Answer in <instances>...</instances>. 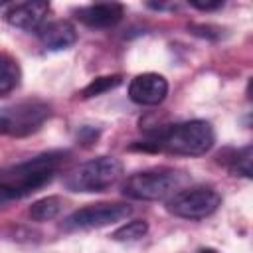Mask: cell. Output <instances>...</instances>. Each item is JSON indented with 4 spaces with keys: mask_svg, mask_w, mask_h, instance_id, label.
<instances>
[{
    "mask_svg": "<svg viewBox=\"0 0 253 253\" xmlns=\"http://www.w3.org/2000/svg\"><path fill=\"white\" fill-rule=\"evenodd\" d=\"M61 160L63 152H45L22 164H16L0 174V188L8 196V200L24 198L45 186L57 172Z\"/></svg>",
    "mask_w": 253,
    "mask_h": 253,
    "instance_id": "cell-1",
    "label": "cell"
},
{
    "mask_svg": "<svg viewBox=\"0 0 253 253\" xmlns=\"http://www.w3.org/2000/svg\"><path fill=\"white\" fill-rule=\"evenodd\" d=\"M215 142V132L208 121H186L160 128L154 138V150H164L180 156H202Z\"/></svg>",
    "mask_w": 253,
    "mask_h": 253,
    "instance_id": "cell-2",
    "label": "cell"
},
{
    "mask_svg": "<svg viewBox=\"0 0 253 253\" xmlns=\"http://www.w3.org/2000/svg\"><path fill=\"white\" fill-rule=\"evenodd\" d=\"M186 184H188V176L184 172L172 168H152L128 176L123 186V194L132 200L158 202V200H170L176 192L184 190Z\"/></svg>",
    "mask_w": 253,
    "mask_h": 253,
    "instance_id": "cell-3",
    "label": "cell"
},
{
    "mask_svg": "<svg viewBox=\"0 0 253 253\" xmlns=\"http://www.w3.org/2000/svg\"><path fill=\"white\" fill-rule=\"evenodd\" d=\"M123 176L121 160L113 156H99L79 164L65 178V186L71 192H105L119 182Z\"/></svg>",
    "mask_w": 253,
    "mask_h": 253,
    "instance_id": "cell-4",
    "label": "cell"
},
{
    "mask_svg": "<svg viewBox=\"0 0 253 253\" xmlns=\"http://www.w3.org/2000/svg\"><path fill=\"white\" fill-rule=\"evenodd\" d=\"M49 117V107L42 101H22L0 109V132L10 136H28L36 132Z\"/></svg>",
    "mask_w": 253,
    "mask_h": 253,
    "instance_id": "cell-5",
    "label": "cell"
},
{
    "mask_svg": "<svg viewBox=\"0 0 253 253\" xmlns=\"http://www.w3.org/2000/svg\"><path fill=\"white\" fill-rule=\"evenodd\" d=\"M221 204V196L210 186H194L176 192L168 200V211L184 219H204Z\"/></svg>",
    "mask_w": 253,
    "mask_h": 253,
    "instance_id": "cell-6",
    "label": "cell"
},
{
    "mask_svg": "<svg viewBox=\"0 0 253 253\" xmlns=\"http://www.w3.org/2000/svg\"><path fill=\"white\" fill-rule=\"evenodd\" d=\"M132 213V208L126 204H93L73 211L65 217L63 227L69 231H85V229H99L105 225H113L117 221L126 219Z\"/></svg>",
    "mask_w": 253,
    "mask_h": 253,
    "instance_id": "cell-7",
    "label": "cell"
},
{
    "mask_svg": "<svg viewBox=\"0 0 253 253\" xmlns=\"http://www.w3.org/2000/svg\"><path fill=\"white\" fill-rule=\"evenodd\" d=\"M168 95V81L158 73H140L128 85V97L136 105L154 107Z\"/></svg>",
    "mask_w": 253,
    "mask_h": 253,
    "instance_id": "cell-8",
    "label": "cell"
},
{
    "mask_svg": "<svg viewBox=\"0 0 253 253\" xmlns=\"http://www.w3.org/2000/svg\"><path fill=\"white\" fill-rule=\"evenodd\" d=\"M49 12V4L42 0L12 4L6 12V22L18 30L38 32L45 24V16Z\"/></svg>",
    "mask_w": 253,
    "mask_h": 253,
    "instance_id": "cell-9",
    "label": "cell"
},
{
    "mask_svg": "<svg viewBox=\"0 0 253 253\" xmlns=\"http://www.w3.org/2000/svg\"><path fill=\"white\" fill-rule=\"evenodd\" d=\"M123 14H125V8L119 2L89 4L75 10V18L89 28H111L121 22Z\"/></svg>",
    "mask_w": 253,
    "mask_h": 253,
    "instance_id": "cell-10",
    "label": "cell"
},
{
    "mask_svg": "<svg viewBox=\"0 0 253 253\" xmlns=\"http://www.w3.org/2000/svg\"><path fill=\"white\" fill-rule=\"evenodd\" d=\"M38 38L45 49L59 51L71 47L77 42V30L67 20H53V22H45L38 30Z\"/></svg>",
    "mask_w": 253,
    "mask_h": 253,
    "instance_id": "cell-11",
    "label": "cell"
},
{
    "mask_svg": "<svg viewBox=\"0 0 253 253\" xmlns=\"http://www.w3.org/2000/svg\"><path fill=\"white\" fill-rule=\"evenodd\" d=\"M20 77H22V71L18 61L12 55L0 51V97L12 93L20 85Z\"/></svg>",
    "mask_w": 253,
    "mask_h": 253,
    "instance_id": "cell-12",
    "label": "cell"
},
{
    "mask_svg": "<svg viewBox=\"0 0 253 253\" xmlns=\"http://www.w3.org/2000/svg\"><path fill=\"white\" fill-rule=\"evenodd\" d=\"M63 210V200L59 196H47L32 204L30 208V217L34 221H49L57 217Z\"/></svg>",
    "mask_w": 253,
    "mask_h": 253,
    "instance_id": "cell-13",
    "label": "cell"
},
{
    "mask_svg": "<svg viewBox=\"0 0 253 253\" xmlns=\"http://www.w3.org/2000/svg\"><path fill=\"white\" fill-rule=\"evenodd\" d=\"M225 154H229V158H223V162L227 164V168L233 174H241L245 178H251V156H253L251 146H243L239 150H227Z\"/></svg>",
    "mask_w": 253,
    "mask_h": 253,
    "instance_id": "cell-14",
    "label": "cell"
},
{
    "mask_svg": "<svg viewBox=\"0 0 253 253\" xmlns=\"http://www.w3.org/2000/svg\"><path fill=\"white\" fill-rule=\"evenodd\" d=\"M123 83L121 75H103V77H95L87 87H83L81 97L83 99H91V97H99L111 89H117Z\"/></svg>",
    "mask_w": 253,
    "mask_h": 253,
    "instance_id": "cell-15",
    "label": "cell"
},
{
    "mask_svg": "<svg viewBox=\"0 0 253 253\" xmlns=\"http://www.w3.org/2000/svg\"><path fill=\"white\" fill-rule=\"evenodd\" d=\"M148 233V223L144 219H132L125 225H121L119 229H115L111 233V239L115 241H138Z\"/></svg>",
    "mask_w": 253,
    "mask_h": 253,
    "instance_id": "cell-16",
    "label": "cell"
},
{
    "mask_svg": "<svg viewBox=\"0 0 253 253\" xmlns=\"http://www.w3.org/2000/svg\"><path fill=\"white\" fill-rule=\"evenodd\" d=\"M190 6L202 10V12H211L223 6V0H215V2H202V0H190Z\"/></svg>",
    "mask_w": 253,
    "mask_h": 253,
    "instance_id": "cell-17",
    "label": "cell"
},
{
    "mask_svg": "<svg viewBox=\"0 0 253 253\" xmlns=\"http://www.w3.org/2000/svg\"><path fill=\"white\" fill-rule=\"evenodd\" d=\"M97 136H99V130H95V128H91V126H83V128L79 130V134H77V138H79L83 144H93V142L97 140Z\"/></svg>",
    "mask_w": 253,
    "mask_h": 253,
    "instance_id": "cell-18",
    "label": "cell"
},
{
    "mask_svg": "<svg viewBox=\"0 0 253 253\" xmlns=\"http://www.w3.org/2000/svg\"><path fill=\"white\" fill-rule=\"evenodd\" d=\"M6 202H10V200H8V196H6V194L2 192V188H0V206H4Z\"/></svg>",
    "mask_w": 253,
    "mask_h": 253,
    "instance_id": "cell-19",
    "label": "cell"
},
{
    "mask_svg": "<svg viewBox=\"0 0 253 253\" xmlns=\"http://www.w3.org/2000/svg\"><path fill=\"white\" fill-rule=\"evenodd\" d=\"M196 253H217V251L211 249V247H206V249H200V251H196Z\"/></svg>",
    "mask_w": 253,
    "mask_h": 253,
    "instance_id": "cell-20",
    "label": "cell"
}]
</instances>
